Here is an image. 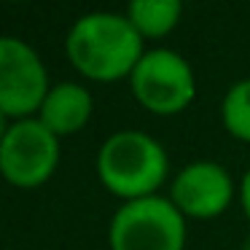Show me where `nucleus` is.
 <instances>
[{
	"mask_svg": "<svg viewBox=\"0 0 250 250\" xmlns=\"http://www.w3.org/2000/svg\"><path fill=\"white\" fill-rule=\"evenodd\" d=\"M110 250H183L186 218L169 196L124 202L108 226Z\"/></svg>",
	"mask_w": 250,
	"mask_h": 250,
	"instance_id": "nucleus-3",
	"label": "nucleus"
},
{
	"mask_svg": "<svg viewBox=\"0 0 250 250\" xmlns=\"http://www.w3.org/2000/svg\"><path fill=\"white\" fill-rule=\"evenodd\" d=\"M124 14L143 41H156L178 27L183 6L178 0H132Z\"/></svg>",
	"mask_w": 250,
	"mask_h": 250,
	"instance_id": "nucleus-9",
	"label": "nucleus"
},
{
	"mask_svg": "<svg viewBox=\"0 0 250 250\" xmlns=\"http://www.w3.org/2000/svg\"><path fill=\"white\" fill-rule=\"evenodd\" d=\"M49 89V73L38 51L17 35H0V110L14 121L33 119Z\"/></svg>",
	"mask_w": 250,
	"mask_h": 250,
	"instance_id": "nucleus-6",
	"label": "nucleus"
},
{
	"mask_svg": "<svg viewBox=\"0 0 250 250\" xmlns=\"http://www.w3.org/2000/svg\"><path fill=\"white\" fill-rule=\"evenodd\" d=\"M239 202H242V210H245V215H248V221H250V169L245 172L242 183H239Z\"/></svg>",
	"mask_w": 250,
	"mask_h": 250,
	"instance_id": "nucleus-11",
	"label": "nucleus"
},
{
	"mask_svg": "<svg viewBox=\"0 0 250 250\" xmlns=\"http://www.w3.org/2000/svg\"><path fill=\"white\" fill-rule=\"evenodd\" d=\"M132 97L153 116H175L196 97V76L188 60L172 49H151L129 76Z\"/></svg>",
	"mask_w": 250,
	"mask_h": 250,
	"instance_id": "nucleus-4",
	"label": "nucleus"
},
{
	"mask_svg": "<svg viewBox=\"0 0 250 250\" xmlns=\"http://www.w3.org/2000/svg\"><path fill=\"white\" fill-rule=\"evenodd\" d=\"M221 119L231 137L250 143V78L231 83L221 103Z\"/></svg>",
	"mask_w": 250,
	"mask_h": 250,
	"instance_id": "nucleus-10",
	"label": "nucleus"
},
{
	"mask_svg": "<svg viewBox=\"0 0 250 250\" xmlns=\"http://www.w3.org/2000/svg\"><path fill=\"white\" fill-rule=\"evenodd\" d=\"M60 164V137L38 119L11 121L0 143V178L17 188H38Z\"/></svg>",
	"mask_w": 250,
	"mask_h": 250,
	"instance_id": "nucleus-5",
	"label": "nucleus"
},
{
	"mask_svg": "<svg viewBox=\"0 0 250 250\" xmlns=\"http://www.w3.org/2000/svg\"><path fill=\"white\" fill-rule=\"evenodd\" d=\"M65 54L83 78L108 83L129 78L146 49L126 14L92 11L67 30Z\"/></svg>",
	"mask_w": 250,
	"mask_h": 250,
	"instance_id": "nucleus-1",
	"label": "nucleus"
},
{
	"mask_svg": "<svg viewBox=\"0 0 250 250\" xmlns=\"http://www.w3.org/2000/svg\"><path fill=\"white\" fill-rule=\"evenodd\" d=\"M234 199L231 175L218 162H191L175 175L169 186V202L183 218L210 221L218 218Z\"/></svg>",
	"mask_w": 250,
	"mask_h": 250,
	"instance_id": "nucleus-7",
	"label": "nucleus"
},
{
	"mask_svg": "<svg viewBox=\"0 0 250 250\" xmlns=\"http://www.w3.org/2000/svg\"><path fill=\"white\" fill-rule=\"evenodd\" d=\"M94 113V97L86 86L76 81H60L49 89V94L41 103V110L35 119L51 129L57 137L76 135L89 124Z\"/></svg>",
	"mask_w": 250,
	"mask_h": 250,
	"instance_id": "nucleus-8",
	"label": "nucleus"
},
{
	"mask_svg": "<svg viewBox=\"0 0 250 250\" xmlns=\"http://www.w3.org/2000/svg\"><path fill=\"white\" fill-rule=\"evenodd\" d=\"M8 126H11V121H8V116L3 113V110H0V143H3V137H6Z\"/></svg>",
	"mask_w": 250,
	"mask_h": 250,
	"instance_id": "nucleus-12",
	"label": "nucleus"
},
{
	"mask_svg": "<svg viewBox=\"0 0 250 250\" xmlns=\"http://www.w3.org/2000/svg\"><path fill=\"white\" fill-rule=\"evenodd\" d=\"M169 172L164 146L140 129H119L97 151L100 183L124 202L156 196Z\"/></svg>",
	"mask_w": 250,
	"mask_h": 250,
	"instance_id": "nucleus-2",
	"label": "nucleus"
}]
</instances>
